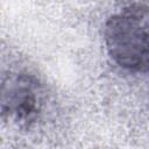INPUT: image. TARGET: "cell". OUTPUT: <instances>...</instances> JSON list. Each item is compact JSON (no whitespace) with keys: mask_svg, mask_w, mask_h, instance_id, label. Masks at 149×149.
Listing matches in <instances>:
<instances>
[{"mask_svg":"<svg viewBox=\"0 0 149 149\" xmlns=\"http://www.w3.org/2000/svg\"><path fill=\"white\" fill-rule=\"evenodd\" d=\"M112 61L133 72H149V7L132 5L113 14L104 29Z\"/></svg>","mask_w":149,"mask_h":149,"instance_id":"obj_1","label":"cell"},{"mask_svg":"<svg viewBox=\"0 0 149 149\" xmlns=\"http://www.w3.org/2000/svg\"><path fill=\"white\" fill-rule=\"evenodd\" d=\"M44 100L38 80L28 73L8 76L1 86V116L20 128L31 127L42 114Z\"/></svg>","mask_w":149,"mask_h":149,"instance_id":"obj_2","label":"cell"}]
</instances>
